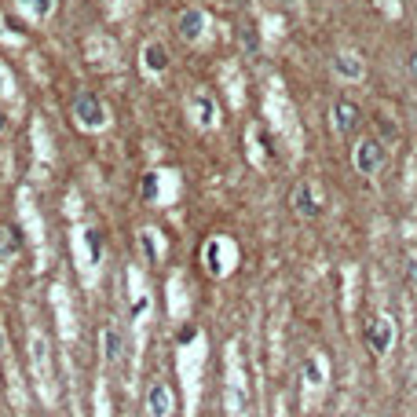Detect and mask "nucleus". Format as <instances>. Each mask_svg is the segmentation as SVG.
I'll return each mask as SVG.
<instances>
[{"label":"nucleus","instance_id":"f257e3e1","mask_svg":"<svg viewBox=\"0 0 417 417\" xmlns=\"http://www.w3.org/2000/svg\"><path fill=\"white\" fill-rule=\"evenodd\" d=\"M384 162H388V151H384V143L377 136H362L355 143V168L359 176H377Z\"/></svg>","mask_w":417,"mask_h":417},{"label":"nucleus","instance_id":"f03ea898","mask_svg":"<svg viewBox=\"0 0 417 417\" xmlns=\"http://www.w3.org/2000/svg\"><path fill=\"white\" fill-rule=\"evenodd\" d=\"M73 117L81 121V128L95 132V128L106 125V106L99 103L95 92H77V99H73Z\"/></svg>","mask_w":417,"mask_h":417},{"label":"nucleus","instance_id":"7ed1b4c3","mask_svg":"<svg viewBox=\"0 0 417 417\" xmlns=\"http://www.w3.org/2000/svg\"><path fill=\"white\" fill-rule=\"evenodd\" d=\"M293 209H296V216H301V220L323 216V198H318V184L304 179V184L296 187V194H293Z\"/></svg>","mask_w":417,"mask_h":417},{"label":"nucleus","instance_id":"20e7f679","mask_svg":"<svg viewBox=\"0 0 417 417\" xmlns=\"http://www.w3.org/2000/svg\"><path fill=\"white\" fill-rule=\"evenodd\" d=\"M392 337H395V326H392V318H388V315H377V318H373V323L366 326V344H370L373 355H388Z\"/></svg>","mask_w":417,"mask_h":417},{"label":"nucleus","instance_id":"39448f33","mask_svg":"<svg viewBox=\"0 0 417 417\" xmlns=\"http://www.w3.org/2000/svg\"><path fill=\"white\" fill-rule=\"evenodd\" d=\"M362 121V110L351 99H337L333 103V125H337V132L340 136H348V132H355Z\"/></svg>","mask_w":417,"mask_h":417},{"label":"nucleus","instance_id":"423d86ee","mask_svg":"<svg viewBox=\"0 0 417 417\" xmlns=\"http://www.w3.org/2000/svg\"><path fill=\"white\" fill-rule=\"evenodd\" d=\"M143 66H147V73H165L168 70V48L162 40H147L143 45Z\"/></svg>","mask_w":417,"mask_h":417},{"label":"nucleus","instance_id":"0eeeda50","mask_svg":"<svg viewBox=\"0 0 417 417\" xmlns=\"http://www.w3.org/2000/svg\"><path fill=\"white\" fill-rule=\"evenodd\" d=\"M147 406H151V417H168V410H173V395H168V388L162 381L151 384V392H147Z\"/></svg>","mask_w":417,"mask_h":417},{"label":"nucleus","instance_id":"6e6552de","mask_svg":"<svg viewBox=\"0 0 417 417\" xmlns=\"http://www.w3.org/2000/svg\"><path fill=\"white\" fill-rule=\"evenodd\" d=\"M179 34H184L187 40L205 34V12H201V8H187V12L179 15Z\"/></svg>","mask_w":417,"mask_h":417},{"label":"nucleus","instance_id":"1a4fd4ad","mask_svg":"<svg viewBox=\"0 0 417 417\" xmlns=\"http://www.w3.org/2000/svg\"><path fill=\"white\" fill-rule=\"evenodd\" d=\"M333 70H337V77H344V81H362V73H366V66L359 62V55H337L333 59Z\"/></svg>","mask_w":417,"mask_h":417},{"label":"nucleus","instance_id":"9d476101","mask_svg":"<svg viewBox=\"0 0 417 417\" xmlns=\"http://www.w3.org/2000/svg\"><path fill=\"white\" fill-rule=\"evenodd\" d=\"M103 355L110 359V362H117L125 355V340H121V329L117 326H106L103 329Z\"/></svg>","mask_w":417,"mask_h":417},{"label":"nucleus","instance_id":"9b49d317","mask_svg":"<svg viewBox=\"0 0 417 417\" xmlns=\"http://www.w3.org/2000/svg\"><path fill=\"white\" fill-rule=\"evenodd\" d=\"M139 242H143L147 256H151V260H157V234H154V231H143V234H139Z\"/></svg>","mask_w":417,"mask_h":417},{"label":"nucleus","instance_id":"f8f14e48","mask_svg":"<svg viewBox=\"0 0 417 417\" xmlns=\"http://www.w3.org/2000/svg\"><path fill=\"white\" fill-rule=\"evenodd\" d=\"M406 278H410V286L417 290V260H410V264H406Z\"/></svg>","mask_w":417,"mask_h":417},{"label":"nucleus","instance_id":"ddd939ff","mask_svg":"<svg viewBox=\"0 0 417 417\" xmlns=\"http://www.w3.org/2000/svg\"><path fill=\"white\" fill-rule=\"evenodd\" d=\"M410 77H414V84H417V51L410 55Z\"/></svg>","mask_w":417,"mask_h":417}]
</instances>
